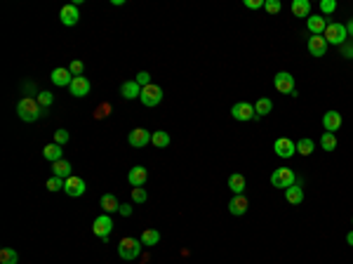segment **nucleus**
I'll return each instance as SVG.
<instances>
[{
	"instance_id": "f257e3e1",
	"label": "nucleus",
	"mask_w": 353,
	"mask_h": 264,
	"mask_svg": "<svg viewBox=\"0 0 353 264\" xmlns=\"http://www.w3.org/2000/svg\"><path fill=\"white\" fill-rule=\"evenodd\" d=\"M40 104L38 99H33V97H24V99H19V104H17V116L22 118L24 123H33V120H38L40 118Z\"/></svg>"
},
{
	"instance_id": "f03ea898",
	"label": "nucleus",
	"mask_w": 353,
	"mask_h": 264,
	"mask_svg": "<svg viewBox=\"0 0 353 264\" xmlns=\"http://www.w3.org/2000/svg\"><path fill=\"white\" fill-rule=\"evenodd\" d=\"M271 184L276 189H290L297 184V175H294L292 168H278V170H273V175H271Z\"/></svg>"
},
{
	"instance_id": "7ed1b4c3",
	"label": "nucleus",
	"mask_w": 353,
	"mask_h": 264,
	"mask_svg": "<svg viewBox=\"0 0 353 264\" xmlns=\"http://www.w3.org/2000/svg\"><path fill=\"white\" fill-rule=\"evenodd\" d=\"M141 238H123L118 243V255L123 259H137L139 252H141Z\"/></svg>"
},
{
	"instance_id": "20e7f679",
	"label": "nucleus",
	"mask_w": 353,
	"mask_h": 264,
	"mask_svg": "<svg viewBox=\"0 0 353 264\" xmlns=\"http://www.w3.org/2000/svg\"><path fill=\"white\" fill-rule=\"evenodd\" d=\"M273 85H276L278 92L290 94V97H297V85H294V76H292V73H287V71H280V73H276V78H273Z\"/></svg>"
},
{
	"instance_id": "39448f33",
	"label": "nucleus",
	"mask_w": 353,
	"mask_h": 264,
	"mask_svg": "<svg viewBox=\"0 0 353 264\" xmlns=\"http://www.w3.org/2000/svg\"><path fill=\"white\" fill-rule=\"evenodd\" d=\"M325 40H327V45H344L346 43V38H348V33H346V26L344 24H327V29H325Z\"/></svg>"
},
{
	"instance_id": "423d86ee",
	"label": "nucleus",
	"mask_w": 353,
	"mask_h": 264,
	"mask_svg": "<svg viewBox=\"0 0 353 264\" xmlns=\"http://www.w3.org/2000/svg\"><path fill=\"white\" fill-rule=\"evenodd\" d=\"M139 101L144 104V106H158L162 101V87L160 85H146L141 87V97H139Z\"/></svg>"
},
{
	"instance_id": "0eeeda50",
	"label": "nucleus",
	"mask_w": 353,
	"mask_h": 264,
	"mask_svg": "<svg viewBox=\"0 0 353 264\" xmlns=\"http://www.w3.org/2000/svg\"><path fill=\"white\" fill-rule=\"evenodd\" d=\"M92 231H94V236H99L101 241H108V236L113 231V219H111V215H106V212L99 215V217L94 219Z\"/></svg>"
},
{
	"instance_id": "6e6552de",
	"label": "nucleus",
	"mask_w": 353,
	"mask_h": 264,
	"mask_svg": "<svg viewBox=\"0 0 353 264\" xmlns=\"http://www.w3.org/2000/svg\"><path fill=\"white\" fill-rule=\"evenodd\" d=\"M231 116L236 118V120H240V123L254 120V118H257V113H254V104H250V101H238V104H233Z\"/></svg>"
},
{
	"instance_id": "1a4fd4ad",
	"label": "nucleus",
	"mask_w": 353,
	"mask_h": 264,
	"mask_svg": "<svg viewBox=\"0 0 353 264\" xmlns=\"http://www.w3.org/2000/svg\"><path fill=\"white\" fill-rule=\"evenodd\" d=\"M151 137H153V132L144 130V127H134V130L127 135V144L134 149H144L148 142H151Z\"/></svg>"
},
{
	"instance_id": "9d476101",
	"label": "nucleus",
	"mask_w": 353,
	"mask_h": 264,
	"mask_svg": "<svg viewBox=\"0 0 353 264\" xmlns=\"http://www.w3.org/2000/svg\"><path fill=\"white\" fill-rule=\"evenodd\" d=\"M273 151H276V156H280V158H292V156L297 154V144L292 140H287V137H278V140L273 142Z\"/></svg>"
},
{
	"instance_id": "9b49d317",
	"label": "nucleus",
	"mask_w": 353,
	"mask_h": 264,
	"mask_svg": "<svg viewBox=\"0 0 353 264\" xmlns=\"http://www.w3.org/2000/svg\"><path fill=\"white\" fill-rule=\"evenodd\" d=\"M85 189H87V184H85V179L76 177V175H71L69 179H66V184H64V191L71 196V198H78V196L85 194Z\"/></svg>"
},
{
	"instance_id": "f8f14e48",
	"label": "nucleus",
	"mask_w": 353,
	"mask_h": 264,
	"mask_svg": "<svg viewBox=\"0 0 353 264\" xmlns=\"http://www.w3.org/2000/svg\"><path fill=\"white\" fill-rule=\"evenodd\" d=\"M146 179H148V170H146L144 165H134L130 172H127V182H130L134 189L139 187H144L146 184Z\"/></svg>"
},
{
	"instance_id": "ddd939ff",
	"label": "nucleus",
	"mask_w": 353,
	"mask_h": 264,
	"mask_svg": "<svg viewBox=\"0 0 353 264\" xmlns=\"http://www.w3.org/2000/svg\"><path fill=\"white\" fill-rule=\"evenodd\" d=\"M59 19H62L64 26H76L80 22V12H78V5H64L62 12H59Z\"/></svg>"
},
{
	"instance_id": "4468645a",
	"label": "nucleus",
	"mask_w": 353,
	"mask_h": 264,
	"mask_svg": "<svg viewBox=\"0 0 353 264\" xmlns=\"http://www.w3.org/2000/svg\"><path fill=\"white\" fill-rule=\"evenodd\" d=\"M306 29L311 31V36H322L325 29H327V19L322 15H311L306 19Z\"/></svg>"
},
{
	"instance_id": "2eb2a0df",
	"label": "nucleus",
	"mask_w": 353,
	"mask_h": 264,
	"mask_svg": "<svg viewBox=\"0 0 353 264\" xmlns=\"http://www.w3.org/2000/svg\"><path fill=\"white\" fill-rule=\"evenodd\" d=\"M306 47L313 57H325V52H327V40H325V36H311Z\"/></svg>"
},
{
	"instance_id": "dca6fc26",
	"label": "nucleus",
	"mask_w": 353,
	"mask_h": 264,
	"mask_svg": "<svg viewBox=\"0 0 353 264\" xmlns=\"http://www.w3.org/2000/svg\"><path fill=\"white\" fill-rule=\"evenodd\" d=\"M322 127H325V132H334L341 127V113L339 111H327L325 116H322Z\"/></svg>"
},
{
	"instance_id": "f3484780",
	"label": "nucleus",
	"mask_w": 353,
	"mask_h": 264,
	"mask_svg": "<svg viewBox=\"0 0 353 264\" xmlns=\"http://www.w3.org/2000/svg\"><path fill=\"white\" fill-rule=\"evenodd\" d=\"M69 87H71V94H73V97H87V94H90V80L85 76H76Z\"/></svg>"
},
{
	"instance_id": "a211bd4d",
	"label": "nucleus",
	"mask_w": 353,
	"mask_h": 264,
	"mask_svg": "<svg viewBox=\"0 0 353 264\" xmlns=\"http://www.w3.org/2000/svg\"><path fill=\"white\" fill-rule=\"evenodd\" d=\"M73 73H71L69 69H64V66H59V69H54L52 71V83L57 87H66V85H71L73 83Z\"/></svg>"
},
{
	"instance_id": "6ab92c4d",
	"label": "nucleus",
	"mask_w": 353,
	"mask_h": 264,
	"mask_svg": "<svg viewBox=\"0 0 353 264\" xmlns=\"http://www.w3.org/2000/svg\"><path fill=\"white\" fill-rule=\"evenodd\" d=\"M229 212L231 215H236V217H243L247 212V198L243 194L240 196H233L231 198V203H229Z\"/></svg>"
},
{
	"instance_id": "aec40b11",
	"label": "nucleus",
	"mask_w": 353,
	"mask_h": 264,
	"mask_svg": "<svg viewBox=\"0 0 353 264\" xmlns=\"http://www.w3.org/2000/svg\"><path fill=\"white\" fill-rule=\"evenodd\" d=\"M120 94H123L125 99H139L141 97V85H139L137 80H127L120 87Z\"/></svg>"
},
{
	"instance_id": "412c9836",
	"label": "nucleus",
	"mask_w": 353,
	"mask_h": 264,
	"mask_svg": "<svg viewBox=\"0 0 353 264\" xmlns=\"http://www.w3.org/2000/svg\"><path fill=\"white\" fill-rule=\"evenodd\" d=\"M43 156H45V161H50V163H57V161H62L64 158V151H62L59 144H45Z\"/></svg>"
},
{
	"instance_id": "4be33fe9",
	"label": "nucleus",
	"mask_w": 353,
	"mask_h": 264,
	"mask_svg": "<svg viewBox=\"0 0 353 264\" xmlns=\"http://www.w3.org/2000/svg\"><path fill=\"white\" fill-rule=\"evenodd\" d=\"M271 111H273V101H271L269 97H261V99L254 104V113H257V118H254V120H259L261 116H269Z\"/></svg>"
},
{
	"instance_id": "5701e85b",
	"label": "nucleus",
	"mask_w": 353,
	"mask_h": 264,
	"mask_svg": "<svg viewBox=\"0 0 353 264\" xmlns=\"http://www.w3.org/2000/svg\"><path fill=\"white\" fill-rule=\"evenodd\" d=\"M292 15L294 17H311V3L308 0H292Z\"/></svg>"
},
{
	"instance_id": "b1692460",
	"label": "nucleus",
	"mask_w": 353,
	"mask_h": 264,
	"mask_svg": "<svg viewBox=\"0 0 353 264\" xmlns=\"http://www.w3.org/2000/svg\"><path fill=\"white\" fill-rule=\"evenodd\" d=\"M99 205H101V210H104L106 215H111V212H115V210L120 208V203H118V198H115L113 194H104V196H101Z\"/></svg>"
},
{
	"instance_id": "393cba45",
	"label": "nucleus",
	"mask_w": 353,
	"mask_h": 264,
	"mask_svg": "<svg viewBox=\"0 0 353 264\" xmlns=\"http://www.w3.org/2000/svg\"><path fill=\"white\" fill-rule=\"evenodd\" d=\"M71 170H73V168H71V163L69 161H57V163H52V175H57V177H64V179H69L71 177Z\"/></svg>"
},
{
	"instance_id": "a878e982",
	"label": "nucleus",
	"mask_w": 353,
	"mask_h": 264,
	"mask_svg": "<svg viewBox=\"0 0 353 264\" xmlns=\"http://www.w3.org/2000/svg\"><path fill=\"white\" fill-rule=\"evenodd\" d=\"M245 187H247V182H245V177H243V175H231V177H229V189L236 196L243 194V191H245Z\"/></svg>"
},
{
	"instance_id": "bb28decb",
	"label": "nucleus",
	"mask_w": 353,
	"mask_h": 264,
	"mask_svg": "<svg viewBox=\"0 0 353 264\" xmlns=\"http://www.w3.org/2000/svg\"><path fill=\"white\" fill-rule=\"evenodd\" d=\"M285 198H287V203H292V205H299V203L304 201V191L294 184V187L285 189Z\"/></svg>"
},
{
	"instance_id": "cd10ccee",
	"label": "nucleus",
	"mask_w": 353,
	"mask_h": 264,
	"mask_svg": "<svg viewBox=\"0 0 353 264\" xmlns=\"http://www.w3.org/2000/svg\"><path fill=\"white\" fill-rule=\"evenodd\" d=\"M151 144H153V147H158V149L169 147V135L165 130H155L153 137H151Z\"/></svg>"
},
{
	"instance_id": "c85d7f7f",
	"label": "nucleus",
	"mask_w": 353,
	"mask_h": 264,
	"mask_svg": "<svg viewBox=\"0 0 353 264\" xmlns=\"http://www.w3.org/2000/svg\"><path fill=\"white\" fill-rule=\"evenodd\" d=\"M158 241H160V231L158 229H146L141 233V243L144 245H158Z\"/></svg>"
},
{
	"instance_id": "c756f323",
	"label": "nucleus",
	"mask_w": 353,
	"mask_h": 264,
	"mask_svg": "<svg viewBox=\"0 0 353 264\" xmlns=\"http://www.w3.org/2000/svg\"><path fill=\"white\" fill-rule=\"evenodd\" d=\"M19 262V255H17L15 248H3L0 250V264H17Z\"/></svg>"
},
{
	"instance_id": "7c9ffc66",
	"label": "nucleus",
	"mask_w": 353,
	"mask_h": 264,
	"mask_svg": "<svg viewBox=\"0 0 353 264\" xmlns=\"http://www.w3.org/2000/svg\"><path fill=\"white\" fill-rule=\"evenodd\" d=\"M313 149H315V144H313V140H308V137L297 142V154H301V156H311Z\"/></svg>"
},
{
	"instance_id": "2f4dec72",
	"label": "nucleus",
	"mask_w": 353,
	"mask_h": 264,
	"mask_svg": "<svg viewBox=\"0 0 353 264\" xmlns=\"http://www.w3.org/2000/svg\"><path fill=\"white\" fill-rule=\"evenodd\" d=\"M320 147L325 149V151H334V149H337V137H334L332 132H322Z\"/></svg>"
},
{
	"instance_id": "473e14b6",
	"label": "nucleus",
	"mask_w": 353,
	"mask_h": 264,
	"mask_svg": "<svg viewBox=\"0 0 353 264\" xmlns=\"http://www.w3.org/2000/svg\"><path fill=\"white\" fill-rule=\"evenodd\" d=\"M64 184H66V179H64V177H57V175H52V177L47 179V184H45V187H47V189H50V191H52V194H54V191H59V189H64Z\"/></svg>"
},
{
	"instance_id": "72a5a7b5",
	"label": "nucleus",
	"mask_w": 353,
	"mask_h": 264,
	"mask_svg": "<svg viewBox=\"0 0 353 264\" xmlns=\"http://www.w3.org/2000/svg\"><path fill=\"white\" fill-rule=\"evenodd\" d=\"M36 99H38L40 109H47V106H52L54 94H52V92H38V94H36Z\"/></svg>"
},
{
	"instance_id": "f704fd0d",
	"label": "nucleus",
	"mask_w": 353,
	"mask_h": 264,
	"mask_svg": "<svg viewBox=\"0 0 353 264\" xmlns=\"http://www.w3.org/2000/svg\"><path fill=\"white\" fill-rule=\"evenodd\" d=\"M334 10H337V0H322V3H320L322 17H325V15H332Z\"/></svg>"
},
{
	"instance_id": "c9c22d12",
	"label": "nucleus",
	"mask_w": 353,
	"mask_h": 264,
	"mask_svg": "<svg viewBox=\"0 0 353 264\" xmlns=\"http://www.w3.org/2000/svg\"><path fill=\"white\" fill-rule=\"evenodd\" d=\"M69 137H71L69 130H64V127H62V130L54 132V144H59V147H62V144H66V142H69Z\"/></svg>"
},
{
	"instance_id": "e433bc0d",
	"label": "nucleus",
	"mask_w": 353,
	"mask_h": 264,
	"mask_svg": "<svg viewBox=\"0 0 353 264\" xmlns=\"http://www.w3.org/2000/svg\"><path fill=\"white\" fill-rule=\"evenodd\" d=\"M146 198H148V194H146V189H132V201L134 203H146Z\"/></svg>"
},
{
	"instance_id": "4c0bfd02",
	"label": "nucleus",
	"mask_w": 353,
	"mask_h": 264,
	"mask_svg": "<svg viewBox=\"0 0 353 264\" xmlns=\"http://www.w3.org/2000/svg\"><path fill=\"white\" fill-rule=\"evenodd\" d=\"M134 80H137V83H139V85H141V87L151 85V73H148V71H139Z\"/></svg>"
},
{
	"instance_id": "58836bf2",
	"label": "nucleus",
	"mask_w": 353,
	"mask_h": 264,
	"mask_svg": "<svg viewBox=\"0 0 353 264\" xmlns=\"http://www.w3.org/2000/svg\"><path fill=\"white\" fill-rule=\"evenodd\" d=\"M264 8H266V12H271V15H276V12H280V0H266L264 3Z\"/></svg>"
},
{
	"instance_id": "ea45409f",
	"label": "nucleus",
	"mask_w": 353,
	"mask_h": 264,
	"mask_svg": "<svg viewBox=\"0 0 353 264\" xmlns=\"http://www.w3.org/2000/svg\"><path fill=\"white\" fill-rule=\"evenodd\" d=\"M341 57H344V59H353V43L346 40L344 45H341Z\"/></svg>"
},
{
	"instance_id": "a19ab883",
	"label": "nucleus",
	"mask_w": 353,
	"mask_h": 264,
	"mask_svg": "<svg viewBox=\"0 0 353 264\" xmlns=\"http://www.w3.org/2000/svg\"><path fill=\"white\" fill-rule=\"evenodd\" d=\"M69 71L73 73V78H76V76H83V62H78V59H76V62H71Z\"/></svg>"
},
{
	"instance_id": "79ce46f5",
	"label": "nucleus",
	"mask_w": 353,
	"mask_h": 264,
	"mask_svg": "<svg viewBox=\"0 0 353 264\" xmlns=\"http://www.w3.org/2000/svg\"><path fill=\"white\" fill-rule=\"evenodd\" d=\"M264 3H266V0H245V8L259 10V8H264Z\"/></svg>"
},
{
	"instance_id": "37998d69",
	"label": "nucleus",
	"mask_w": 353,
	"mask_h": 264,
	"mask_svg": "<svg viewBox=\"0 0 353 264\" xmlns=\"http://www.w3.org/2000/svg\"><path fill=\"white\" fill-rule=\"evenodd\" d=\"M118 212H120L123 217H130V215H132V208L127 205V203H125V205H120V208H118Z\"/></svg>"
},
{
	"instance_id": "c03bdc74",
	"label": "nucleus",
	"mask_w": 353,
	"mask_h": 264,
	"mask_svg": "<svg viewBox=\"0 0 353 264\" xmlns=\"http://www.w3.org/2000/svg\"><path fill=\"white\" fill-rule=\"evenodd\" d=\"M346 33H348V38H353V19L346 24Z\"/></svg>"
},
{
	"instance_id": "a18cd8bd",
	"label": "nucleus",
	"mask_w": 353,
	"mask_h": 264,
	"mask_svg": "<svg viewBox=\"0 0 353 264\" xmlns=\"http://www.w3.org/2000/svg\"><path fill=\"white\" fill-rule=\"evenodd\" d=\"M346 243H348V245H353V229L348 231V236H346Z\"/></svg>"
}]
</instances>
